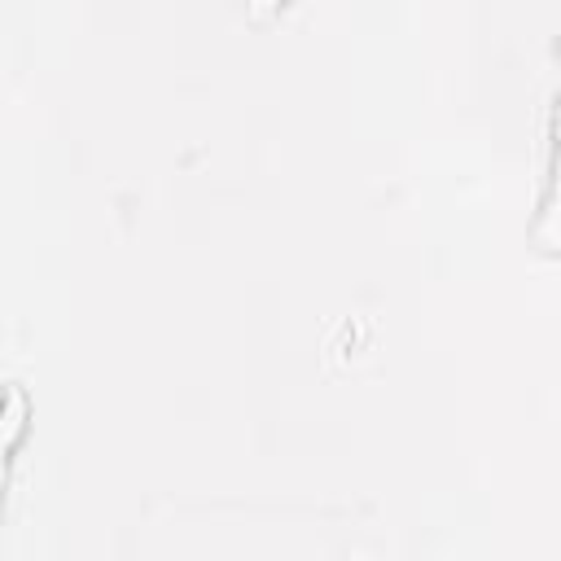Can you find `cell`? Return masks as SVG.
<instances>
[{
  "label": "cell",
  "instance_id": "1",
  "mask_svg": "<svg viewBox=\"0 0 561 561\" xmlns=\"http://www.w3.org/2000/svg\"><path fill=\"white\" fill-rule=\"evenodd\" d=\"M280 4H289V0H245V9H250V18H267V13H276Z\"/></svg>",
  "mask_w": 561,
  "mask_h": 561
}]
</instances>
